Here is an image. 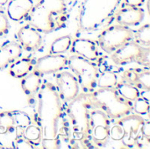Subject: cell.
Segmentation results:
<instances>
[{
    "label": "cell",
    "mask_w": 150,
    "mask_h": 149,
    "mask_svg": "<svg viewBox=\"0 0 150 149\" xmlns=\"http://www.w3.org/2000/svg\"><path fill=\"white\" fill-rule=\"evenodd\" d=\"M23 49L18 42L9 41L0 46V70L9 67L21 57Z\"/></svg>",
    "instance_id": "9a60e30c"
},
{
    "label": "cell",
    "mask_w": 150,
    "mask_h": 149,
    "mask_svg": "<svg viewBox=\"0 0 150 149\" xmlns=\"http://www.w3.org/2000/svg\"><path fill=\"white\" fill-rule=\"evenodd\" d=\"M72 43V39L69 35H64L57 38L51 45L49 48L50 54H63L69 50Z\"/></svg>",
    "instance_id": "ffe728a7"
},
{
    "label": "cell",
    "mask_w": 150,
    "mask_h": 149,
    "mask_svg": "<svg viewBox=\"0 0 150 149\" xmlns=\"http://www.w3.org/2000/svg\"><path fill=\"white\" fill-rule=\"evenodd\" d=\"M124 136V130L122 126L117 123H115L111 128H110V133H109V138H111L113 141H121Z\"/></svg>",
    "instance_id": "484cf974"
},
{
    "label": "cell",
    "mask_w": 150,
    "mask_h": 149,
    "mask_svg": "<svg viewBox=\"0 0 150 149\" xmlns=\"http://www.w3.org/2000/svg\"><path fill=\"white\" fill-rule=\"evenodd\" d=\"M9 20L5 12L0 8V37L5 36L9 32Z\"/></svg>",
    "instance_id": "4316f807"
},
{
    "label": "cell",
    "mask_w": 150,
    "mask_h": 149,
    "mask_svg": "<svg viewBox=\"0 0 150 149\" xmlns=\"http://www.w3.org/2000/svg\"><path fill=\"white\" fill-rule=\"evenodd\" d=\"M68 66V57L59 54H49L35 61L33 69L40 75H50L63 70Z\"/></svg>",
    "instance_id": "30bf717a"
},
{
    "label": "cell",
    "mask_w": 150,
    "mask_h": 149,
    "mask_svg": "<svg viewBox=\"0 0 150 149\" xmlns=\"http://www.w3.org/2000/svg\"><path fill=\"white\" fill-rule=\"evenodd\" d=\"M56 90L64 103H69L79 95L80 85L75 75L68 71L57 72L56 77Z\"/></svg>",
    "instance_id": "9c48e42d"
},
{
    "label": "cell",
    "mask_w": 150,
    "mask_h": 149,
    "mask_svg": "<svg viewBox=\"0 0 150 149\" xmlns=\"http://www.w3.org/2000/svg\"><path fill=\"white\" fill-rule=\"evenodd\" d=\"M92 102L88 93L78 95L69 102L66 114L68 116L69 137L71 142L91 141L90 131V112Z\"/></svg>",
    "instance_id": "7a4b0ae2"
},
{
    "label": "cell",
    "mask_w": 150,
    "mask_h": 149,
    "mask_svg": "<svg viewBox=\"0 0 150 149\" xmlns=\"http://www.w3.org/2000/svg\"><path fill=\"white\" fill-rule=\"evenodd\" d=\"M138 89L142 90L150 91V71L149 68H143L140 69L138 77L136 80V85Z\"/></svg>",
    "instance_id": "603a6c76"
},
{
    "label": "cell",
    "mask_w": 150,
    "mask_h": 149,
    "mask_svg": "<svg viewBox=\"0 0 150 149\" xmlns=\"http://www.w3.org/2000/svg\"><path fill=\"white\" fill-rule=\"evenodd\" d=\"M3 148H3V147H2V146L0 145V149H3Z\"/></svg>",
    "instance_id": "1f68e13d"
},
{
    "label": "cell",
    "mask_w": 150,
    "mask_h": 149,
    "mask_svg": "<svg viewBox=\"0 0 150 149\" xmlns=\"http://www.w3.org/2000/svg\"><path fill=\"white\" fill-rule=\"evenodd\" d=\"M23 136L30 141L33 145H36L42 140V130L40 126L31 123L25 128Z\"/></svg>",
    "instance_id": "7402d4cb"
},
{
    "label": "cell",
    "mask_w": 150,
    "mask_h": 149,
    "mask_svg": "<svg viewBox=\"0 0 150 149\" xmlns=\"http://www.w3.org/2000/svg\"><path fill=\"white\" fill-rule=\"evenodd\" d=\"M118 83V76L115 72L111 69L98 70V76L97 81V86L98 88H115Z\"/></svg>",
    "instance_id": "ac0fdd59"
},
{
    "label": "cell",
    "mask_w": 150,
    "mask_h": 149,
    "mask_svg": "<svg viewBox=\"0 0 150 149\" xmlns=\"http://www.w3.org/2000/svg\"><path fill=\"white\" fill-rule=\"evenodd\" d=\"M144 121L145 119L142 116L131 113L115 120V123L120 125L124 130L121 141L125 147L136 148L139 145H144V142L147 141L142 133V126Z\"/></svg>",
    "instance_id": "52a82bcc"
},
{
    "label": "cell",
    "mask_w": 150,
    "mask_h": 149,
    "mask_svg": "<svg viewBox=\"0 0 150 149\" xmlns=\"http://www.w3.org/2000/svg\"><path fill=\"white\" fill-rule=\"evenodd\" d=\"M26 19L40 32L57 31L67 24V4L65 0H40L33 5Z\"/></svg>",
    "instance_id": "6da1fadb"
},
{
    "label": "cell",
    "mask_w": 150,
    "mask_h": 149,
    "mask_svg": "<svg viewBox=\"0 0 150 149\" xmlns=\"http://www.w3.org/2000/svg\"><path fill=\"white\" fill-rule=\"evenodd\" d=\"M35 61L30 57L18 58L13 61L8 69L9 75L17 79H21L33 71Z\"/></svg>",
    "instance_id": "2e32d148"
},
{
    "label": "cell",
    "mask_w": 150,
    "mask_h": 149,
    "mask_svg": "<svg viewBox=\"0 0 150 149\" xmlns=\"http://www.w3.org/2000/svg\"><path fill=\"white\" fill-rule=\"evenodd\" d=\"M6 8V15L8 18L14 22H21L25 20L31 12L33 5V0H9Z\"/></svg>",
    "instance_id": "4fadbf2b"
},
{
    "label": "cell",
    "mask_w": 150,
    "mask_h": 149,
    "mask_svg": "<svg viewBox=\"0 0 150 149\" xmlns=\"http://www.w3.org/2000/svg\"><path fill=\"white\" fill-rule=\"evenodd\" d=\"M142 133L143 138L149 142V138H150V122L149 120H146L144 121L142 126Z\"/></svg>",
    "instance_id": "f1b7e54d"
},
{
    "label": "cell",
    "mask_w": 150,
    "mask_h": 149,
    "mask_svg": "<svg viewBox=\"0 0 150 149\" xmlns=\"http://www.w3.org/2000/svg\"><path fill=\"white\" fill-rule=\"evenodd\" d=\"M88 94L92 105L112 120L115 121L133 112V102L124 98L115 88H98Z\"/></svg>",
    "instance_id": "3957f363"
},
{
    "label": "cell",
    "mask_w": 150,
    "mask_h": 149,
    "mask_svg": "<svg viewBox=\"0 0 150 149\" xmlns=\"http://www.w3.org/2000/svg\"><path fill=\"white\" fill-rule=\"evenodd\" d=\"M149 100L141 97V96L133 102V111L138 115H149Z\"/></svg>",
    "instance_id": "cb8c5ba5"
},
{
    "label": "cell",
    "mask_w": 150,
    "mask_h": 149,
    "mask_svg": "<svg viewBox=\"0 0 150 149\" xmlns=\"http://www.w3.org/2000/svg\"><path fill=\"white\" fill-rule=\"evenodd\" d=\"M33 1H37V2H38V1H40V0H33Z\"/></svg>",
    "instance_id": "d6a6232c"
},
{
    "label": "cell",
    "mask_w": 150,
    "mask_h": 149,
    "mask_svg": "<svg viewBox=\"0 0 150 149\" xmlns=\"http://www.w3.org/2000/svg\"><path fill=\"white\" fill-rule=\"evenodd\" d=\"M20 85L22 90L27 97H33L40 92L41 87V75L33 70L21 78Z\"/></svg>",
    "instance_id": "e0dca14e"
},
{
    "label": "cell",
    "mask_w": 150,
    "mask_h": 149,
    "mask_svg": "<svg viewBox=\"0 0 150 149\" xmlns=\"http://www.w3.org/2000/svg\"><path fill=\"white\" fill-rule=\"evenodd\" d=\"M14 148L17 149H33L35 148L34 145L25 139L24 136L18 137L14 141Z\"/></svg>",
    "instance_id": "83f0119b"
},
{
    "label": "cell",
    "mask_w": 150,
    "mask_h": 149,
    "mask_svg": "<svg viewBox=\"0 0 150 149\" xmlns=\"http://www.w3.org/2000/svg\"><path fill=\"white\" fill-rule=\"evenodd\" d=\"M68 66L76 76L83 93H91L98 88V68L94 61L73 54L68 58Z\"/></svg>",
    "instance_id": "277c9868"
},
{
    "label": "cell",
    "mask_w": 150,
    "mask_h": 149,
    "mask_svg": "<svg viewBox=\"0 0 150 149\" xmlns=\"http://www.w3.org/2000/svg\"><path fill=\"white\" fill-rule=\"evenodd\" d=\"M115 89L124 98L131 102H134L136 98H138L141 96V92L137 87L123 82L118 83L115 86Z\"/></svg>",
    "instance_id": "d6986e66"
},
{
    "label": "cell",
    "mask_w": 150,
    "mask_h": 149,
    "mask_svg": "<svg viewBox=\"0 0 150 149\" xmlns=\"http://www.w3.org/2000/svg\"><path fill=\"white\" fill-rule=\"evenodd\" d=\"M134 41L144 47H150V25H142L135 32H134Z\"/></svg>",
    "instance_id": "44dd1931"
},
{
    "label": "cell",
    "mask_w": 150,
    "mask_h": 149,
    "mask_svg": "<svg viewBox=\"0 0 150 149\" xmlns=\"http://www.w3.org/2000/svg\"><path fill=\"white\" fill-rule=\"evenodd\" d=\"M149 54L150 47H142L133 40L112 53L111 59L118 66L137 62L145 68H149Z\"/></svg>",
    "instance_id": "8992f818"
},
{
    "label": "cell",
    "mask_w": 150,
    "mask_h": 149,
    "mask_svg": "<svg viewBox=\"0 0 150 149\" xmlns=\"http://www.w3.org/2000/svg\"><path fill=\"white\" fill-rule=\"evenodd\" d=\"M145 17V11L142 7L127 6L120 9L115 15L117 24L124 26H135L140 25Z\"/></svg>",
    "instance_id": "5bb4252c"
},
{
    "label": "cell",
    "mask_w": 150,
    "mask_h": 149,
    "mask_svg": "<svg viewBox=\"0 0 150 149\" xmlns=\"http://www.w3.org/2000/svg\"><path fill=\"white\" fill-rule=\"evenodd\" d=\"M8 1H9V0H0V7L5 5V4L8 3Z\"/></svg>",
    "instance_id": "4dcf8cb0"
},
{
    "label": "cell",
    "mask_w": 150,
    "mask_h": 149,
    "mask_svg": "<svg viewBox=\"0 0 150 149\" xmlns=\"http://www.w3.org/2000/svg\"><path fill=\"white\" fill-rule=\"evenodd\" d=\"M140 69H141L140 68H128L125 70L121 76V82L135 86Z\"/></svg>",
    "instance_id": "d4e9b609"
},
{
    "label": "cell",
    "mask_w": 150,
    "mask_h": 149,
    "mask_svg": "<svg viewBox=\"0 0 150 149\" xmlns=\"http://www.w3.org/2000/svg\"><path fill=\"white\" fill-rule=\"evenodd\" d=\"M70 52L91 61H97L99 58V53L97 44L89 39L79 38L72 41Z\"/></svg>",
    "instance_id": "7c38bea8"
},
{
    "label": "cell",
    "mask_w": 150,
    "mask_h": 149,
    "mask_svg": "<svg viewBox=\"0 0 150 149\" xmlns=\"http://www.w3.org/2000/svg\"><path fill=\"white\" fill-rule=\"evenodd\" d=\"M110 128V118L102 110L92 105L90 112V131L91 141L99 146L105 143L109 138Z\"/></svg>",
    "instance_id": "ba28073f"
},
{
    "label": "cell",
    "mask_w": 150,
    "mask_h": 149,
    "mask_svg": "<svg viewBox=\"0 0 150 149\" xmlns=\"http://www.w3.org/2000/svg\"><path fill=\"white\" fill-rule=\"evenodd\" d=\"M133 40L134 32L127 26L117 24L108 26L99 33L98 44L105 53L112 54Z\"/></svg>",
    "instance_id": "5b68a950"
},
{
    "label": "cell",
    "mask_w": 150,
    "mask_h": 149,
    "mask_svg": "<svg viewBox=\"0 0 150 149\" xmlns=\"http://www.w3.org/2000/svg\"><path fill=\"white\" fill-rule=\"evenodd\" d=\"M146 0H124V3L127 6L133 7H142L145 4Z\"/></svg>",
    "instance_id": "f546056e"
},
{
    "label": "cell",
    "mask_w": 150,
    "mask_h": 149,
    "mask_svg": "<svg viewBox=\"0 0 150 149\" xmlns=\"http://www.w3.org/2000/svg\"><path fill=\"white\" fill-rule=\"evenodd\" d=\"M17 39L22 49L27 52H36L43 47V39L40 32L29 24L18 29Z\"/></svg>",
    "instance_id": "8fae6325"
}]
</instances>
